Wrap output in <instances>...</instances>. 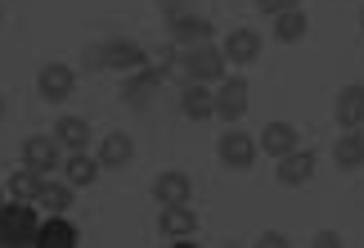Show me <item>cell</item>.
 I'll use <instances>...</instances> for the list:
<instances>
[{"instance_id":"cell-1","label":"cell","mask_w":364,"mask_h":248,"mask_svg":"<svg viewBox=\"0 0 364 248\" xmlns=\"http://www.w3.org/2000/svg\"><path fill=\"white\" fill-rule=\"evenodd\" d=\"M149 59L153 54L131 36H113V41H104V46L86 50V68H108V73H135V68H144Z\"/></svg>"},{"instance_id":"cell-2","label":"cell","mask_w":364,"mask_h":248,"mask_svg":"<svg viewBox=\"0 0 364 248\" xmlns=\"http://www.w3.org/2000/svg\"><path fill=\"white\" fill-rule=\"evenodd\" d=\"M225 50L212 46V41H203V46H189L180 54V77L185 81H207V86H216L220 77H225Z\"/></svg>"},{"instance_id":"cell-3","label":"cell","mask_w":364,"mask_h":248,"mask_svg":"<svg viewBox=\"0 0 364 248\" xmlns=\"http://www.w3.org/2000/svg\"><path fill=\"white\" fill-rule=\"evenodd\" d=\"M36 230H41L36 203L27 199L0 203V244H36Z\"/></svg>"},{"instance_id":"cell-4","label":"cell","mask_w":364,"mask_h":248,"mask_svg":"<svg viewBox=\"0 0 364 248\" xmlns=\"http://www.w3.org/2000/svg\"><path fill=\"white\" fill-rule=\"evenodd\" d=\"M73 91H77V68H73V63H63V59L41 63V73H36V95H41L46 104H63Z\"/></svg>"},{"instance_id":"cell-5","label":"cell","mask_w":364,"mask_h":248,"mask_svg":"<svg viewBox=\"0 0 364 248\" xmlns=\"http://www.w3.org/2000/svg\"><path fill=\"white\" fill-rule=\"evenodd\" d=\"M247 95H252V86H247V77H220V91H216V118L220 122H239L243 113H247Z\"/></svg>"},{"instance_id":"cell-6","label":"cell","mask_w":364,"mask_h":248,"mask_svg":"<svg viewBox=\"0 0 364 248\" xmlns=\"http://www.w3.org/2000/svg\"><path fill=\"white\" fill-rule=\"evenodd\" d=\"M216 154H220V167L247 172L252 162H257V140H252L247 131H225V135H220V145H216Z\"/></svg>"},{"instance_id":"cell-7","label":"cell","mask_w":364,"mask_h":248,"mask_svg":"<svg viewBox=\"0 0 364 248\" xmlns=\"http://www.w3.org/2000/svg\"><path fill=\"white\" fill-rule=\"evenodd\" d=\"M315 167H319V154H315V149H292V154H284V158H279V185H288V190H301L306 181H311V176H315Z\"/></svg>"},{"instance_id":"cell-8","label":"cell","mask_w":364,"mask_h":248,"mask_svg":"<svg viewBox=\"0 0 364 248\" xmlns=\"http://www.w3.org/2000/svg\"><path fill=\"white\" fill-rule=\"evenodd\" d=\"M225 59L234 63V68H247V63H257L261 59V50H265V41H261V32L257 27H234V32L225 36Z\"/></svg>"},{"instance_id":"cell-9","label":"cell","mask_w":364,"mask_h":248,"mask_svg":"<svg viewBox=\"0 0 364 248\" xmlns=\"http://www.w3.org/2000/svg\"><path fill=\"white\" fill-rule=\"evenodd\" d=\"M23 162L36 172H59L63 167V145L54 135H27L23 140Z\"/></svg>"},{"instance_id":"cell-10","label":"cell","mask_w":364,"mask_h":248,"mask_svg":"<svg viewBox=\"0 0 364 248\" xmlns=\"http://www.w3.org/2000/svg\"><path fill=\"white\" fill-rule=\"evenodd\" d=\"M180 113L189 122L216 118V91L207 86V81H185V86H180Z\"/></svg>"},{"instance_id":"cell-11","label":"cell","mask_w":364,"mask_h":248,"mask_svg":"<svg viewBox=\"0 0 364 248\" xmlns=\"http://www.w3.org/2000/svg\"><path fill=\"white\" fill-rule=\"evenodd\" d=\"M158 230H162L171 244H176V239H193V235H198V217H193L189 203H166L162 217H158Z\"/></svg>"},{"instance_id":"cell-12","label":"cell","mask_w":364,"mask_h":248,"mask_svg":"<svg viewBox=\"0 0 364 248\" xmlns=\"http://www.w3.org/2000/svg\"><path fill=\"white\" fill-rule=\"evenodd\" d=\"M95 158H100V167L104 172H117V167H131V158H135V140L126 131H108L100 149H95Z\"/></svg>"},{"instance_id":"cell-13","label":"cell","mask_w":364,"mask_h":248,"mask_svg":"<svg viewBox=\"0 0 364 248\" xmlns=\"http://www.w3.org/2000/svg\"><path fill=\"white\" fill-rule=\"evenodd\" d=\"M203 41H212V19H203V14H176L171 19V46L189 50Z\"/></svg>"},{"instance_id":"cell-14","label":"cell","mask_w":364,"mask_h":248,"mask_svg":"<svg viewBox=\"0 0 364 248\" xmlns=\"http://www.w3.org/2000/svg\"><path fill=\"white\" fill-rule=\"evenodd\" d=\"M333 162H338L342 172L364 167V127H346L338 140H333Z\"/></svg>"},{"instance_id":"cell-15","label":"cell","mask_w":364,"mask_h":248,"mask_svg":"<svg viewBox=\"0 0 364 248\" xmlns=\"http://www.w3.org/2000/svg\"><path fill=\"white\" fill-rule=\"evenodd\" d=\"M193 199V181L185 172H158L153 176V203H189Z\"/></svg>"},{"instance_id":"cell-16","label":"cell","mask_w":364,"mask_h":248,"mask_svg":"<svg viewBox=\"0 0 364 248\" xmlns=\"http://www.w3.org/2000/svg\"><path fill=\"white\" fill-rule=\"evenodd\" d=\"M301 145V135H297V127H292V122H265L261 127V149L270 158H284V154H292V149Z\"/></svg>"},{"instance_id":"cell-17","label":"cell","mask_w":364,"mask_h":248,"mask_svg":"<svg viewBox=\"0 0 364 248\" xmlns=\"http://www.w3.org/2000/svg\"><path fill=\"white\" fill-rule=\"evenodd\" d=\"M100 158L95 154H86V149H77V154H68L63 158V181L68 185H77V190H90L95 181H100Z\"/></svg>"},{"instance_id":"cell-18","label":"cell","mask_w":364,"mask_h":248,"mask_svg":"<svg viewBox=\"0 0 364 248\" xmlns=\"http://www.w3.org/2000/svg\"><path fill=\"white\" fill-rule=\"evenodd\" d=\"M77 226L68 222V212H50V222H41L36 230V244L41 248H77Z\"/></svg>"},{"instance_id":"cell-19","label":"cell","mask_w":364,"mask_h":248,"mask_svg":"<svg viewBox=\"0 0 364 248\" xmlns=\"http://www.w3.org/2000/svg\"><path fill=\"white\" fill-rule=\"evenodd\" d=\"M333 118L342 122V127H364V86L351 81V86L338 91V100H333Z\"/></svg>"},{"instance_id":"cell-20","label":"cell","mask_w":364,"mask_h":248,"mask_svg":"<svg viewBox=\"0 0 364 248\" xmlns=\"http://www.w3.org/2000/svg\"><path fill=\"white\" fill-rule=\"evenodd\" d=\"M54 140H59L68 154H77V149H90V122L63 113L59 122H54Z\"/></svg>"},{"instance_id":"cell-21","label":"cell","mask_w":364,"mask_h":248,"mask_svg":"<svg viewBox=\"0 0 364 248\" xmlns=\"http://www.w3.org/2000/svg\"><path fill=\"white\" fill-rule=\"evenodd\" d=\"M306 32H311V19H306V9H288V14H274V36L284 41V46H297V41H306Z\"/></svg>"},{"instance_id":"cell-22","label":"cell","mask_w":364,"mask_h":248,"mask_svg":"<svg viewBox=\"0 0 364 248\" xmlns=\"http://www.w3.org/2000/svg\"><path fill=\"white\" fill-rule=\"evenodd\" d=\"M41 185H46V172H36V167H23L5 181V190H9V199H27V203H36V195H41Z\"/></svg>"},{"instance_id":"cell-23","label":"cell","mask_w":364,"mask_h":248,"mask_svg":"<svg viewBox=\"0 0 364 248\" xmlns=\"http://www.w3.org/2000/svg\"><path fill=\"white\" fill-rule=\"evenodd\" d=\"M73 199H77V185H68V181H46V185H41V195H36V203L46 212H68V208H73Z\"/></svg>"},{"instance_id":"cell-24","label":"cell","mask_w":364,"mask_h":248,"mask_svg":"<svg viewBox=\"0 0 364 248\" xmlns=\"http://www.w3.org/2000/svg\"><path fill=\"white\" fill-rule=\"evenodd\" d=\"M297 5H301V0H257V9H261V14H270V19H274V14L297 9Z\"/></svg>"},{"instance_id":"cell-25","label":"cell","mask_w":364,"mask_h":248,"mask_svg":"<svg viewBox=\"0 0 364 248\" xmlns=\"http://www.w3.org/2000/svg\"><path fill=\"white\" fill-rule=\"evenodd\" d=\"M311 244H315V248H342V235H338V230H319Z\"/></svg>"},{"instance_id":"cell-26","label":"cell","mask_w":364,"mask_h":248,"mask_svg":"<svg viewBox=\"0 0 364 248\" xmlns=\"http://www.w3.org/2000/svg\"><path fill=\"white\" fill-rule=\"evenodd\" d=\"M288 235H279V230H265V235H257V248H284Z\"/></svg>"},{"instance_id":"cell-27","label":"cell","mask_w":364,"mask_h":248,"mask_svg":"<svg viewBox=\"0 0 364 248\" xmlns=\"http://www.w3.org/2000/svg\"><path fill=\"white\" fill-rule=\"evenodd\" d=\"M0 118H5V95H0Z\"/></svg>"},{"instance_id":"cell-28","label":"cell","mask_w":364,"mask_h":248,"mask_svg":"<svg viewBox=\"0 0 364 248\" xmlns=\"http://www.w3.org/2000/svg\"><path fill=\"white\" fill-rule=\"evenodd\" d=\"M360 27H364V19H360Z\"/></svg>"},{"instance_id":"cell-29","label":"cell","mask_w":364,"mask_h":248,"mask_svg":"<svg viewBox=\"0 0 364 248\" xmlns=\"http://www.w3.org/2000/svg\"><path fill=\"white\" fill-rule=\"evenodd\" d=\"M0 199H5V195H0Z\"/></svg>"}]
</instances>
